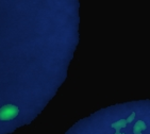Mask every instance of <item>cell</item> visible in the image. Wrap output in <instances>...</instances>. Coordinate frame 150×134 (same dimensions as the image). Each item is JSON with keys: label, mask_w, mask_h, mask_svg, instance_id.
<instances>
[{"label": "cell", "mask_w": 150, "mask_h": 134, "mask_svg": "<svg viewBox=\"0 0 150 134\" xmlns=\"http://www.w3.org/2000/svg\"><path fill=\"white\" fill-rule=\"evenodd\" d=\"M18 108L13 104H6L0 109V120L8 121V120L14 119L18 115Z\"/></svg>", "instance_id": "6da1fadb"}, {"label": "cell", "mask_w": 150, "mask_h": 134, "mask_svg": "<svg viewBox=\"0 0 150 134\" xmlns=\"http://www.w3.org/2000/svg\"><path fill=\"white\" fill-rule=\"evenodd\" d=\"M127 125H128L127 119H119V120H117V121H115V123H113L112 125H111V127H112L113 129H115V132H120L121 129L126 128Z\"/></svg>", "instance_id": "7a4b0ae2"}, {"label": "cell", "mask_w": 150, "mask_h": 134, "mask_svg": "<svg viewBox=\"0 0 150 134\" xmlns=\"http://www.w3.org/2000/svg\"><path fill=\"white\" fill-rule=\"evenodd\" d=\"M115 134H125V133H120V132H115Z\"/></svg>", "instance_id": "3957f363"}]
</instances>
